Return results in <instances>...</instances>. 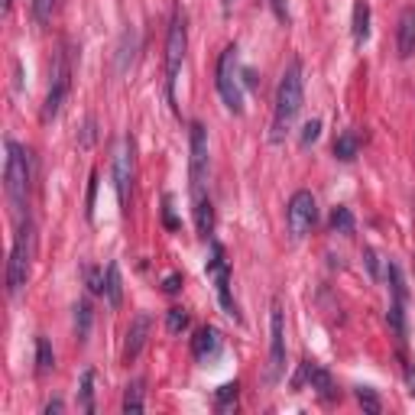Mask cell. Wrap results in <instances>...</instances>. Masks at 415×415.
Here are the masks:
<instances>
[{
  "label": "cell",
  "mask_w": 415,
  "mask_h": 415,
  "mask_svg": "<svg viewBox=\"0 0 415 415\" xmlns=\"http://www.w3.org/2000/svg\"><path fill=\"white\" fill-rule=\"evenodd\" d=\"M302 101H305V85H302V62L292 59L286 65L283 78H279V91H276V107H273V130H269V140L283 143L292 133L295 120L302 114Z\"/></svg>",
  "instance_id": "6da1fadb"
},
{
  "label": "cell",
  "mask_w": 415,
  "mask_h": 415,
  "mask_svg": "<svg viewBox=\"0 0 415 415\" xmlns=\"http://www.w3.org/2000/svg\"><path fill=\"white\" fill-rule=\"evenodd\" d=\"M7 150V162H3V182H7V202L17 214V221L27 218V204H29V185H33V160L29 150L17 140L3 143Z\"/></svg>",
  "instance_id": "7a4b0ae2"
},
{
  "label": "cell",
  "mask_w": 415,
  "mask_h": 415,
  "mask_svg": "<svg viewBox=\"0 0 415 415\" xmlns=\"http://www.w3.org/2000/svg\"><path fill=\"white\" fill-rule=\"evenodd\" d=\"M33 256H36V224L27 214L17 227L13 247H10V263H7V292L13 299L27 289L29 273H33Z\"/></svg>",
  "instance_id": "3957f363"
},
{
  "label": "cell",
  "mask_w": 415,
  "mask_h": 415,
  "mask_svg": "<svg viewBox=\"0 0 415 415\" xmlns=\"http://www.w3.org/2000/svg\"><path fill=\"white\" fill-rule=\"evenodd\" d=\"M237 43H230L227 49L218 59V69H214V85H218V94H221L224 107L230 114H244V78H240V65H237Z\"/></svg>",
  "instance_id": "277c9868"
},
{
  "label": "cell",
  "mask_w": 415,
  "mask_h": 415,
  "mask_svg": "<svg viewBox=\"0 0 415 415\" xmlns=\"http://www.w3.org/2000/svg\"><path fill=\"white\" fill-rule=\"evenodd\" d=\"M185 49H188V27H185V13L176 10L169 20V36H166V97L172 111H176V81L182 62H185Z\"/></svg>",
  "instance_id": "5b68a950"
},
{
  "label": "cell",
  "mask_w": 415,
  "mask_h": 415,
  "mask_svg": "<svg viewBox=\"0 0 415 415\" xmlns=\"http://www.w3.org/2000/svg\"><path fill=\"white\" fill-rule=\"evenodd\" d=\"M49 94H45V104H43V124H52L59 111H62L65 97L71 91V52L69 45H62L52 59V71H49Z\"/></svg>",
  "instance_id": "8992f818"
},
{
  "label": "cell",
  "mask_w": 415,
  "mask_h": 415,
  "mask_svg": "<svg viewBox=\"0 0 415 415\" xmlns=\"http://www.w3.org/2000/svg\"><path fill=\"white\" fill-rule=\"evenodd\" d=\"M286 373V311L283 302L273 299L269 305V367H266V383L276 386Z\"/></svg>",
  "instance_id": "52a82bcc"
},
{
  "label": "cell",
  "mask_w": 415,
  "mask_h": 415,
  "mask_svg": "<svg viewBox=\"0 0 415 415\" xmlns=\"http://www.w3.org/2000/svg\"><path fill=\"white\" fill-rule=\"evenodd\" d=\"M188 188H192V198L204 195V178H208V130H204L202 120H192L188 127Z\"/></svg>",
  "instance_id": "ba28073f"
},
{
  "label": "cell",
  "mask_w": 415,
  "mask_h": 415,
  "mask_svg": "<svg viewBox=\"0 0 415 415\" xmlns=\"http://www.w3.org/2000/svg\"><path fill=\"white\" fill-rule=\"evenodd\" d=\"M286 224H289L292 240H305L318 224V202L309 188H299V192L289 198V208H286Z\"/></svg>",
  "instance_id": "9c48e42d"
},
{
  "label": "cell",
  "mask_w": 415,
  "mask_h": 415,
  "mask_svg": "<svg viewBox=\"0 0 415 415\" xmlns=\"http://www.w3.org/2000/svg\"><path fill=\"white\" fill-rule=\"evenodd\" d=\"M208 279L214 283V292H218V302H221L224 315H230V318L240 321V309H237V302H234V295H230V263H227V256H224V247L218 244V240H211Z\"/></svg>",
  "instance_id": "30bf717a"
},
{
  "label": "cell",
  "mask_w": 415,
  "mask_h": 415,
  "mask_svg": "<svg viewBox=\"0 0 415 415\" xmlns=\"http://www.w3.org/2000/svg\"><path fill=\"white\" fill-rule=\"evenodd\" d=\"M133 176H136V160H133V136L127 133L114 153V192L120 208H127V202H130Z\"/></svg>",
  "instance_id": "8fae6325"
},
{
  "label": "cell",
  "mask_w": 415,
  "mask_h": 415,
  "mask_svg": "<svg viewBox=\"0 0 415 415\" xmlns=\"http://www.w3.org/2000/svg\"><path fill=\"white\" fill-rule=\"evenodd\" d=\"M302 380H309V386L318 393L325 402H331V399L337 396V389H335V380H331V373L321 367V363L315 360H302V373L295 377V386H302Z\"/></svg>",
  "instance_id": "7c38bea8"
},
{
  "label": "cell",
  "mask_w": 415,
  "mask_h": 415,
  "mask_svg": "<svg viewBox=\"0 0 415 415\" xmlns=\"http://www.w3.org/2000/svg\"><path fill=\"white\" fill-rule=\"evenodd\" d=\"M150 328H153V318L146 315V311H140V315L130 321V328H127V341H124V363H133L143 353V347H146V341H150Z\"/></svg>",
  "instance_id": "4fadbf2b"
},
{
  "label": "cell",
  "mask_w": 415,
  "mask_h": 415,
  "mask_svg": "<svg viewBox=\"0 0 415 415\" xmlns=\"http://www.w3.org/2000/svg\"><path fill=\"white\" fill-rule=\"evenodd\" d=\"M101 295H104L107 309H120L124 305V276H120V266L117 263H107L104 276H101Z\"/></svg>",
  "instance_id": "5bb4252c"
},
{
  "label": "cell",
  "mask_w": 415,
  "mask_h": 415,
  "mask_svg": "<svg viewBox=\"0 0 415 415\" xmlns=\"http://www.w3.org/2000/svg\"><path fill=\"white\" fill-rule=\"evenodd\" d=\"M192 211H195V230H198V237L202 240H211L214 234V204H211V195L204 192L198 198H192Z\"/></svg>",
  "instance_id": "9a60e30c"
},
{
  "label": "cell",
  "mask_w": 415,
  "mask_h": 415,
  "mask_svg": "<svg viewBox=\"0 0 415 415\" xmlns=\"http://www.w3.org/2000/svg\"><path fill=\"white\" fill-rule=\"evenodd\" d=\"M396 49L399 59H409L415 52V7H406L396 27Z\"/></svg>",
  "instance_id": "2e32d148"
},
{
  "label": "cell",
  "mask_w": 415,
  "mask_h": 415,
  "mask_svg": "<svg viewBox=\"0 0 415 415\" xmlns=\"http://www.w3.org/2000/svg\"><path fill=\"white\" fill-rule=\"evenodd\" d=\"M218 351H221V335H218V328H211V325L198 328V331H195V337H192L195 360H208V357H214Z\"/></svg>",
  "instance_id": "e0dca14e"
},
{
  "label": "cell",
  "mask_w": 415,
  "mask_h": 415,
  "mask_svg": "<svg viewBox=\"0 0 415 415\" xmlns=\"http://www.w3.org/2000/svg\"><path fill=\"white\" fill-rule=\"evenodd\" d=\"M367 39H370V3L357 0L353 3V43L363 45Z\"/></svg>",
  "instance_id": "ac0fdd59"
},
{
  "label": "cell",
  "mask_w": 415,
  "mask_h": 415,
  "mask_svg": "<svg viewBox=\"0 0 415 415\" xmlns=\"http://www.w3.org/2000/svg\"><path fill=\"white\" fill-rule=\"evenodd\" d=\"M357 153H360V136H357L353 130H344L335 140V160L353 162V160H357Z\"/></svg>",
  "instance_id": "d6986e66"
},
{
  "label": "cell",
  "mask_w": 415,
  "mask_h": 415,
  "mask_svg": "<svg viewBox=\"0 0 415 415\" xmlns=\"http://www.w3.org/2000/svg\"><path fill=\"white\" fill-rule=\"evenodd\" d=\"M52 370H55V351L49 344V337L39 335L36 337V373L45 377V373H52Z\"/></svg>",
  "instance_id": "ffe728a7"
},
{
  "label": "cell",
  "mask_w": 415,
  "mask_h": 415,
  "mask_svg": "<svg viewBox=\"0 0 415 415\" xmlns=\"http://www.w3.org/2000/svg\"><path fill=\"white\" fill-rule=\"evenodd\" d=\"M133 55H136V33H133V27H130V29H124L120 45H117V71H120V75L133 65Z\"/></svg>",
  "instance_id": "44dd1931"
},
{
  "label": "cell",
  "mask_w": 415,
  "mask_h": 415,
  "mask_svg": "<svg viewBox=\"0 0 415 415\" xmlns=\"http://www.w3.org/2000/svg\"><path fill=\"white\" fill-rule=\"evenodd\" d=\"M91 321H94V311H91V302L81 299L75 305V337H78V344H85L91 335Z\"/></svg>",
  "instance_id": "7402d4cb"
},
{
  "label": "cell",
  "mask_w": 415,
  "mask_h": 415,
  "mask_svg": "<svg viewBox=\"0 0 415 415\" xmlns=\"http://www.w3.org/2000/svg\"><path fill=\"white\" fill-rule=\"evenodd\" d=\"M143 393H146V383H143V380H133L130 386H127V393H124V412L127 415H136V412H143V409H146V402H143Z\"/></svg>",
  "instance_id": "603a6c76"
},
{
  "label": "cell",
  "mask_w": 415,
  "mask_h": 415,
  "mask_svg": "<svg viewBox=\"0 0 415 415\" xmlns=\"http://www.w3.org/2000/svg\"><path fill=\"white\" fill-rule=\"evenodd\" d=\"M386 279H389V292H393V299H399V302H409L406 276H402V269H399V263H386Z\"/></svg>",
  "instance_id": "cb8c5ba5"
},
{
  "label": "cell",
  "mask_w": 415,
  "mask_h": 415,
  "mask_svg": "<svg viewBox=\"0 0 415 415\" xmlns=\"http://www.w3.org/2000/svg\"><path fill=\"white\" fill-rule=\"evenodd\" d=\"M331 230H335V234H344V237H351L353 230H357V221H353L351 208H335V211H331Z\"/></svg>",
  "instance_id": "d4e9b609"
},
{
  "label": "cell",
  "mask_w": 415,
  "mask_h": 415,
  "mask_svg": "<svg viewBox=\"0 0 415 415\" xmlns=\"http://www.w3.org/2000/svg\"><path fill=\"white\" fill-rule=\"evenodd\" d=\"M94 380H97V373L91 370V367L81 373V389L78 393H81V409H85L88 415L94 412Z\"/></svg>",
  "instance_id": "484cf974"
},
{
  "label": "cell",
  "mask_w": 415,
  "mask_h": 415,
  "mask_svg": "<svg viewBox=\"0 0 415 415\" xmlns=\"http://www.w3.org/2000/svg\"><path fill=\"white\" fill-rule=\"evenodd\" d=\"M353 396H357V402H360L363 412H370V415H380L383 412V402H380V396H377V389L357 386V389H353Z\"/></svg>",
  "instance_id": "4316f807"
},
{
  "label": "cell",
  "mask_w": 415,
  "mask_h": 415,
  "mask_svg": "<svg viewBox=\"0 0 415 415\" xmlns=\"http://www.w3.org/2000/svg\"><path fill=\"white\" fill-rule=\"evenodd\" d=\"M237 396H240L237 383H224V386L218 389V396H214V406L221 409V412H227L230 406H237Z\"/></svg>",
  "instance_id": "83f0119b"
},
{
  "label": "cell",
  "mask_w": 415,
  "mask_h": 415,
  "mask_svg": "<svg viewBox=\"0 0 415 415\" xmlns=\"http://www.w3.org/2000/svg\"><path fill=\"white\" fill-rule=\"evenodd\" d=\"M188 328V311L185 309H169L166 311V331L169 335H182Z\"/></svg>",
  "instance_id": "f1b7e54d"
},
{
  "label": "cell",
  "mask_w": 415,
  "mask_h": 415,
  "mask_svg": "<svg viewBox=\"0 0 415 415\" xmlns=\"http://www.w3.org/2000/svg\"><path fill=\"white\" fill-rule=\"evenodd\" d=\"M59 0H33V20L43 27V23H49V17H52V10Z\"/></svg>",
  "instance_id": "f546056e"
},
{
  "label": "cell",
  "mask_w": 415,
  "mask_h": 415,
  "mask_svg": "<svg viewBox=\"0 0 415 415\" xmlns=\"http://www.w3.org/2000/svg\"><path fill=\"white\" fill-rule=\"evenodd\" d=\"M318 136H321V120H309V124L302 127V150H309Z\"/></svg>",
  "instance_id": "4dcf8cb0"
},
{
  "label": "cell",
  "mask_w": 415,
  "mask_h": 415,
  "mask_svg": "<svg viewBox=\"0 0 415 415\" xmlns=\"http://www.w3.org/2000/svg\"><path fill=\"white\" fill-rule=\"evenodd\" d=\"M97 169L91 172V178H88V202H85V214H88V221L94 218V198H97Z\"/></svg>",
  "instance_id": "1f68e13d"
},
{
  "label": "cell",
  "mask_w": 415,
  "mask_h": 415,
  "mask_svg": "<svg viewBox=\"0 0 415 415\" xmlns=\"http://www.w3.org/2000/svg\"><path fill=\"white\" fill-rule=\"evenodd\" d=\"M162 221H166L169 230L182 227V224H178V218H176V211H172V195H166V198H162Z\"/></svg>",
  "instance_id": "d6a6232c"
},
{
  "label": "cell",
  "mask_w": 415,
  "mask_h": 415,
  "mask_svg": "<svg viewBox=\"0 0 415 415\" xmlns=\"http://www.w3.org/2000/svg\"><path fill=\"white\" fill-rule=\"evenodd\" d=\"M185 286V279H182V273H172V276H166V283H162V292L166 295H176L178 289Z\"/></svg>",
  "instance_id": "836d02e7"
},
{
  "label": "cell",
  "mask_w": 415,
  "mask_h": 415,
  "mask_svg": "<svg viewBox=\"0 0 415 415\" xmlns=\"http://www.w3.org/2000/svg\"><path fill=\"white\" fill-rule=\"evenodd\" d=\"M269 7H273L279 23H289V0H269Z\"/></svg>",
  "instance_id": "e575fe53"
},
{
  "label": "cell",
  "mask_w": 415,
  "mask_h": 415,
  "mask_svg": "<svg viewBox=\"0 0 415 415\" xmlns=\"http://www.w3.org/2000/svg\"><path fill=\"white\" fill-rule=\"evenodd\" d=\"M240 78H244V85H247V88H256V75L250 69H244L240 71Z\"/></svg>",
  "instance_id": "d590c367"
},
{
  "label": "cell",
  "mask_w": 415,
  "mask_h": 415,
  "mask_svg": "<svg viewBox=\"0 0 415 415\" xmlns=\"http://www.w3.org/2000/svg\"><path fill=\"white\" fill-rule=\"evenodd\" d=\"M52 412H62V399H49L45 402V415H52Z\"/></svg>",
  "instance_id": "8d00e7d4"
},
{
  "label": "cell",
  "mask_w": 415,
  "mask_h": 415,
  "mask_svg": "<svg viewBox=\"0 0 415 415\" xmlns=\"http://www.w3.org/2000/svg\"><path fill=\"white\" fill-rule=\"evenodd\" d=\"M230 7H234V0H221V10H224V13H230Z\"/></svg>",
  "instance_id": "74e56055"
},
{
  "label": "cell",
  "mask_w": 415,
  "mask_h": 415,
  "mask_svg": "<svg viewBox=\"0 0 415 415\" xmlns=\"http://www.w3.org/2000/svg\"><path fill=\"white\" fill-rule=\"evenodd\" d=\"M10 7H13V0H3V13H10Z\"/></svg>",
  "instance_id": "f35d334b"
}]
</instances>
